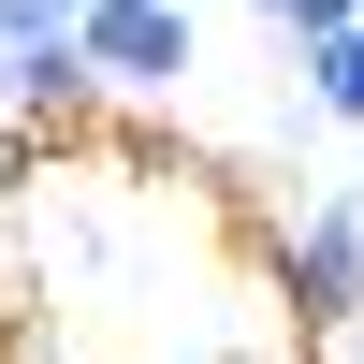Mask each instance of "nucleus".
<instances>
[{
    "label": "nucleus",
    "mask_w": 364,
    "mask_h": 364,
    "mask_svg": "<svg viewBox=\"0 0 364 364\" xmlns=\"http://www.w3.org/2000/svg\"><path fill=\"white\" fill-rule=\"evenodd\" d=\"M277 306L306 321V336L364 321V204H306V219L277 233Z\"/></svg>",
    "instance_id": "1"
},
{
    "label": "nucleus",
    "mask_w": 364,
    "mask_h": 364,
    "mask_svg": "<svg viewBox=\"0 0 364 364\" xmlns=\"http://www.w3.org/2000/svg\"><path fill=\"white\" fill-rule=\"evenodd\" d=\"M87 73L102 87H175L190 73V0H102L87 15Z\"/></svg>",
    "instance_id": "2"
},
{
    "label": "nucleus",
    "mask_w": 364,
    "mask_h": 364,
    "mask_svg": "<svg viewBox=\"0 0 364 364\" xmlns=\"http://www.w3.org/2000/svg\"><path fill=\"white\" fill-rule=\"evenodd\" d=\"M87 15H102V0H0V102H15V73H29L44 44H73Z\"/></svg>",
    "instance_id": "3"
},
{
    "label": "nucleus",
    "mask_w": 364,
    "mask_h": 364,
    "mask_svg": "<svg viewBox=\"0 0 364 364\" xmlns=\"http://www.w3.org/2000/svg\"><path fill=\"white\" fill-rule=\"evenodd\" d=\"M15 102H29V117H87V102H102V73H87V29L29 58V73H15Z\"/></svg>",
    "instance_id": "4"
},
{
    "label": "nucleus",
    "mask_w": 364,
    "mask_h": 364,
    "mask_svg": "<svg viewBox=\"0 0 364 364\" xmlns=\"http://www.w3.org/2000/svg\"><path fill=\"white\" fill-rule=\"evenodd\" d=\"M291 73H306V102L336 117V132H364V29H336V44H306Z\"/></svg>",
    "instance_id": "5"
},
{
    "label": "nucleus",
    "mask_w": 364,
    "mask_h": 364,
    "mask_svg": "<svg viewBox=\"0 0 364 364\" xmlns=\"http://www.w3.org/2000/svg\"><path fill=\"white\" fill-rule=\"evenodd\" d=\"M262 15H277V0H262Z\"/></svg>",
    "instance_id": "6"
}]
</instances>
